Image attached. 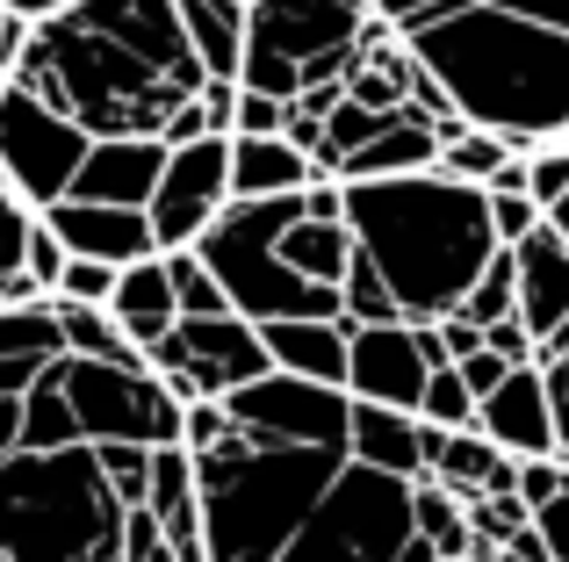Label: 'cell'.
Here are the masks:
<instances>
[{
    "mask_svg": "<svg viewBox=\"0 0 569 562\" xmlns=\"http://www.w3.org/2000/svg\"><path fill=\"white\" fill-rule=\"evenodd\" d=\"M37 101L87 130V138H159L202 101L209 72L188 43L181 0H80L29 29V51L8 72Z\"/></svg>",
    "mask_w": 569,
    "mask_h": 562,
    "instance_id": "obj_1",
    "label": "cell"
},
{
    "mask_svg": "<svg viewBox=\"0 0 569 562\" xmlns=\"http://www.w3.org/2000/svg\"><path fill=\"white\" fill-rule=\"evenodd\" d=\"M403 43L447 87L461 123L505 138L519 159L569 138V29L527 22L498 0H455Z\"/></svg>",
    "mask_w": 569,
    "mask_h": 562,
    "instance_id": "obj_2",
    "label": "cell"
},
{
    "mask_svg": "<svg viewBox=\"0 0 569 562\" xmlns=\"http://www.w3.org/2000/svg\"><path fill=\"white\" fill-rule=\"evenodd\" d=\"M347 224L361 260L397 295L403 324H440L469 303V289L505 253L490 224V188H461L447 173L411 181H347Z\"/></svg>",
    "mask_w": 569,
    "mask_h": 562,
    "instance_id": "obj_3",
    "label": "cell"
},
{
    "mask_svg": "<svg viewBox=\"0 0 569 562\" xmlns=\"http://www.w3.org/2000/svg\"><path fill=\"white\" fill-rule=\"evenodd\" d=\"M194 476H202L209 562H281L347 476V454L252 448L246 433H231L217 454H194Z\"/></svg>",
    "mask_w": 569,
    "mask_h": 562,
    "instance_id": "obj_4",
    "label": "cell"
},
{
    "mask_svg": "<svg viewBox=\"0 0 569 562\" xmlns=\"http://www.w3.org/2000/svg\"><path fill=\"white\" fill-rule=\"evenodd\" d=\"M130 505L94 448L14 454L0 469V562H123Z\"/></svg>",
    "mask_w": 569,
    "mask_h": 562,
    "instance_id": "obj_5",
    "label": "cell"
},
{
    "mask_svg": "<svg viewBox=\"0 0 569 562\" xmlns=\"http://www.w3.org/2000/svg\"><path fill=\"white\" fill-rule=\"evenodd\" d=\"M376 22H382L376 0H252L238 87L274 94L289 109L303 94H318V87H347Z\"/></svg>",
    "mask_w": 569,
    "mask_h": 562,
    "instance_id": "obj_6",
    "label": "cell"
},
{
    "mask_svg": "<svg viewBox=\"0 0 569 562\" xmlns=\"http://www.w3.org/2000/svg\"><path fill=\"white\" fill-rule=\"evenodd\" d=\"M303 217V195H281V202H231V210L217 217V231H209L194 253L209 260V274L223 281V295H231L238 318L252 324H296V318H347V295L339 289H310L303 274L281 260V239H289V224Z\"/></svg>",
    "mask_w": 569,
    "mask_h": 562,
    "instance_id": "obj_7",
    "label": "cell"
},
{
    "mask_svg": "<svg viewBox=\"0 0 569 562\" xmlns=\"http://www.w3.org/2000/svg\"><path fill=\"white\" fill-rule=\"evenodd\" d=\"M411 541H418L411 483L347 462V476L332 483V498L318 505V520L296 534V549L281 562H403Z\"/></svg>",
    "mask_w": 569,
    "mask_h": 562,
    "instance_id": "obj_8",
    "label": "cell"
},
{
    "mask_svg": "<svg viewBox=\"0 0 569 562\" xmlns=\"http://www.w3.org/2000/svg\"><path fill=\"white\" fill-rule=\"evenodd\" d=\"M66 397L80 411L87 448H181L188 404L152 375V368H101V361H58Z\"/></svg>",
    "mask_w": 569,
    "mask_h": 562,
    "instance_id": "obj_9",
    "label": "cell"
},
{
    "mask_svg": "<svg viewBox=\"0 0 569 562\" xmlns=\"http://www.w3.org/2000/svg\"><path fill=\"white\" fill-rule=\"evenodd\" d=\"M87 152H94V138H87L72 116H58L51 101H37L29 87L0 80V181L37 217L58 210V202H72Z\"/></svg>",
    "mask_w": 569,
    "mask_h": 562,
    "instance_id": "obj_10",
    "label": "cell"
},
{
    "mask_svg": "<svg viewBox=\"0 0 569 562\" xmlns=\"http://www.w3.org/2000/svg\"><path fill=\"white\" fill-rule=\"evenodd\" d=\"M152 375L181 404H231L238 390L274 375V353L252 318H181V332L152 347Z\"/></svg>",
    "mask_w": 569,
    "mask_h": 562,
    "instance_id": "obj_11",
    "label": "cell"
},
{
    "mask_svg": "<svg viewBox=\"0 0 569 562\" xmlns=\"http://www.w3.org/2000/svg\"><path fill=\"white\" fill-rule=\"evenodd\" d=\"M231 425L252 440V448H318V454H347L353 433V397L347 390H325V382H296V375H267L252 390H238Z\"/></svg>",
    "mask_w": 569,
    "mask_h": 562,
    "instance_id": "obj_12",
    "label": "cell"
},
{
    "mask_svg": "<svg viewBox=\"0 0 569 562\" xmlns=\"http://www.w3.org/2000/svg\"><path fill=\"white\" fill-rule=\"evenodd\" d=\"M223 210H231V138L173 152L167 181H159V202H152L159 253H194V245L217 231Z\"/></svg>",
    "mask_w": 569,
    "mask_h": 562,
    "instance_id": "obj_13",
    "label": "cell"
},
{
    "mask_svg": "<svg viewBox=\"0 0 569 562\" xmlns=\"http://www.w3.org/2000/svg\"><path fill=\"white\" fill-rule=\"evenodd\" d=\"M347 332H353L347 397L353 404H382V411H411L418 419L432 375H440V368L426 361V347H418V324H347Z\"/></svg>",
    "mask_w": 569,
    "mask_h": 562,
    "instance_id": "obj_14",
    "label": "cell"
},
{
    "mask_svg": "<svg viewBox=\"0 0 569 562\" xmlns=\"http://www.w3.org/2000/svg\"><path fill=\"white\" fill-rule=\"evenodd\" d=\"M173 167V144L159 138H101L80 167V188L72 202H101V210H152L159 181Z\"/></svg>",
    "mask_w": 569,
    "mask_h": 562,
    "instance_id": "obj_15",
    "label": "cell"
},
{
    "mask_svg": "<svg viewBox=\"0 0 569 562\" xmlns=\"http://www.w3.org/2000/svg\"><path fill=\"white\" fill-rule=\"evenodd\" d=\"M43 224L66 239L72 260H109V268H144L159 260L152 210H101V202H58L43 210Z\"/></svg>",
    "mask_w": 569,
    "mask_h": 562,
    "instance_id": "obj_16",
    "label": "cell"
},
{
    "mask_svg": "<svg viewBox=\"0 0 569 562\" xmlns=\"http://www.w3.org/2000/svg\"><path fill=\"white\" fill-rule=\"evenodd\" d=\"M483 440L505 448L512 462H556V454H562L556 404H548V375H541V368H512V382L483 404ZM562 462H569V454H562Z\"/></svg>",
    "mask_w": 569,
    "mask_h": 562,
    "instance_id": "obj_17",
    "label": "cell"
},
{
    "mask_svg": "<svg viewBox=\"0 0 569 562\" xmlns=\"http://www.w3.org/2000/svg\"><path fill=\"white\" fill-rule=\"evenodd\" d=\"M347 462L376 469V476H397V483H426L432 476V433H426V419H411V411L353 404Z\"/></svg>",
    "mask_w": 569,
    "mask_h": 562,
    "instance_id": "obj_18",
    "label": "cell"
},
{
    "mask_svg": "<svg viewBox=\"0 0 569 562\" xmlns=\"http://www.w3.org/2000/svg\"><path fill=\"white\" fill-rule=\"evenodd\" d=\"M267 332V353H274V368L281 375H296V382H325V390H347V375H353V332H347V318H296V324H260Z\"/></svg>",
    "mask_w": 569,
    "mask_h": 562,
    "instance_id": "obj_19",
    "label": "cell"
},
{
    "mask_svg": "<svg viewBox=\"0 0 569 562\" xmlns=\"http://www.w3.org/2000/svg\"><path fill=\"white\" fill-rule=\"evenodd\" d=\"M325 181L318 159H303L289 138H231V202H281Z\"/></svg>",
    "mask_w": 569,
    "mask_h": 562,
    "instance_id": "obj_20",
    "label": "cell"
},
{
    "mask_svg": "<svg viewBox=\"0 0 569 562\" xmlns=\"http://www.w3.org/2000/svg\"><path fill=\"white\" fill-rule=\"evenodd\" d=\"M116 324L130 332V347L152 361V347H167L181 332V295H173V274H167V253L144 260V268H123V289H116Z\"/></svg>",
    "mask_w": 569,
    "mask_h": 562,
    "instance_id": "obj_21",
    "label": "cell"
},
{
    "mask_svg": "<svg viewBox=\"0 0 569 562\" xmlns=\"http://www.w3.org/2000/svg\"><path fill=\"white\" fill-rule=\"evenodd\" d=\"M440 123L432 116H418V109H403V116H389V130L376 144H368L361 159H347V173L339 181H411V173H440Z\"/></svg>",
    "mask_w": 569,
    "mask_h": 562,
    "instance_id": "obj_22",
    "label": "cell"
},
{
    "mask_svg": "<svg viewBox=\"0 0 569 562\" xmlns=\"http://www.w3.org/2000/svg\"><path fill=\"white\" fill-rule=\"evenodd\" d=\"M181 22H188V43H194L209 80H238L246 72L252 0H181Z\"/></svg>",
    "mask_w": 569,
    "mask_h": 562,
    "instance_id": "obj_23",
    "label": "cell"
},
{
    "mask_svg": "<svg viewBox=\"0 0 569 562\" xmlns=\"http://www.w3.org/2000/svg\"><path fill=\"white\" fill-rule=\"evenodd\" d=\"M281 260H289L310 289H347L361 245H353V224H318V217H296L289 239H281Z\"/></svg>",
    "mask_w": 569,
    "mask_h": 562,
    "instance_id": "obj_24",
    "label": "cell"
},
{
    "mask_svg": "<svg viewBox=\"0 0 569 562\" xmlns=\"http://www.w3.org/2000/svg\"><path fill=\"white\" fill-rule=\"evenodd\" d=\"M66 448H87V433H80V411L66 397V375L51 361L43 382L22 397V454H66Z\"/></svg>",
    "mask_w": 569,
    "mask_h": 562,
    "instance_id": "obj_25",
    "label": "cell"
},
{
    "mask_svg": "<svg viewBox=\"0 0 569 562\" xmlns=\"http://www.w3.org/2000/svg\"><path fill=\"white\" fill-rule=\"evenodd\" d=\"M58 303V295H51ZM58 324H66V353L72 361H101V368H152L130 332L116 324V310H87V303H58Z\"/></svg>",
    "mask_w": 569,
    "mask_h": 562,
    "instance_id": "obj_26",
    "label": "cell"
},
{
    "mask_svg": "<svg viewBox=\"0 0 569 562\" xmlns=\"http://www.w3.org/2000/svg\"><path fill=\"white\" fill-rule=\"evenodd\" d=\"M440 173L447 181H461V188H498V173L512 167V144L505 138H490V130H469V123H440Z\"/></svg>",
    "mask_w": 569,
    "mask_h": 562,
    "instance_id": "obj_27",
    "label": "cell"
},
{
    "mask_svg": "<svg viewBox=\"0 0 569 562\" xmlns=\"http://www.w3.org/2000/svg\"><path fill=\"white\" fill-rule=\"evenodd\" d=\"M0 361H66V324H58L51 295L0 310Z\"/></svg>",
    "mask_w": 569,
    "mask_h": 562,
    "instance_id": "obj_28",
    "label": "cell"
},
{
    "mask_svg": "<svg viewBox=\"0 0 569 562\" xmlns=\"http://www.w3.org/2000/svg\"><path fill=\"white\" fill-rule=\"evenodd\" d=\"M418 419H426L432 433H483V404H476V390L461 382V368H440V375H432Z\"/></svg>",
    "mask_w": 569,
    "mask_h": 562,
    "instance_id": "obj_29",
    "label": "cell"
},
{
    "mask_svg": "<svg viewBox=\"0 0 569 562\" xmlns=\"http://www.w3.org/2000/svg\"><path fill=\"white\" fill-rule=\"evenodd\" d=\"M167 274H173V295H181V318H238L202 253H167Z\"/></svg>",
    "mask_w": 569,
    "mask_h": 562,
    "instance_id": "obj_30",
    "label": "cell"
},
{
    "mask_svg": "<svg viewBox=\"0 0 569 562\" xmlns=\"http://www.w3.org/2000/svg\"><path fill=\"white\" fill-rule=\"evenodd\" d=\"M461 318L469 324H505V318H519V268H512V253H498L490 260V274L469 289V303H461Z\"/></svg>",
    "mask_w": 569,
    "mask_h": 562,
    "instance_id": "obj_31",
    "label": "cell"
},
{
    "mask_svg": "<svg viewBox=\"0 0 569 562\" xmlns=\"http://www.w3.org/2000/svg\"><path fill=\"white\" fill-rule=\"evenodd\" d=\"M101 454V476H109V491L123 498L130 512L152 505V454L159 448H94Z\"/></svg>",
    "mask_w": 569,
    "mask_h": 562,
    "instance_id": "obj_32",
    "label": "cell"
},
{
    "mask_svg": "<svg viewBox=\"0 0 569 562\" xmlns=\"http://www.w3.org/2000/svg\"><path fill=\"white\" fill-rule=\"evenodd\" d=\"M37 224H43V217L29 210V202L14 195L8 181H0V281H14V274H22V260H29V239H37Z\"/></svg>",
    "mask_w": 569,
    "mask_h": 562,
    "instance_id": "obj_33",
    "label": "cell"
},
{
    "mask_svg": "<svg viewBox=\"0 0 569 562\" xmlns=\"http://www.w3.org/2000/svg\"><path fill=\"white\" fill-rule=\"evenodd\" d=\"M347 324H403V310H397V295L382 289V274L368 268V260H353V274H347Z\"/></svg>",
    "mask_w": 569,
    "mask_h": 562,
    "instance_id": "obj_34",
    "label": "cell"
},
{
    "mask_svg": "<svg viewBox=\"0 0 569 562\" xmlns=\"http://www.w3.org/2000/svg\"><path fill=\"white\" fill-rule=\"evenodd\" d=\"M490 224H498V245L512 253V245H527L533 231L548 224V210L527 195V188H490Z\"/></svg>",
    "mask_w": 569,
    "mask_h": 562,
    "instance_id": "obj_35",
    "label": "cell"
},
{
    "mask_svg": "<svg viewBox=\"0 0 569 562\" xmlns=\"http://www.w3.org/2000/svg\"><path fill=\"white\" fill-rule=\"evenodd\" d=\"M116 289H123V268L109 260H72L66 281H58V303H87V310H109Z\"/></svg>",
    "mask_w": 569,
    "mask_h": 562,
    "instance_id": "obj_36",
    "label": "cell"
},
{
    "mask_svg": "<svg viewBox=\"0 0 569 562\" xmlns=\"http://www.w3.org/2000/svg\"><path fill=\"white\" fill-rule=\"evenodd\" d=\"M527 195L541 202L548 217L562 210V195H569V138L562 144H541V152L527 159Z\"/></svg>",
    "mask_w": 569,
    "mask_h": 562,
    "instance_id": "obj_37",
    "label": "cell"
},
{
    "mask_svg": "<svg viewBox=\"0 0 569 562\" xmlns=\"http://www.w3.org/2000/svg\"><path fill=\"white\" fill-rule=\"evenodd\" d=\"M66 268H72L66 239H58L51 224H37V239H29V260H22V274L37 281V295H58V281H66Z\"/></svg>",
    "mask_w": 569,
    "mask_h": 562,
    "instance_id": "obj_38",
    "label": "cell"
},
{
    "mask_svg": "<svg viewBox=\"0 0 569 562\" xmlns=\"http://www.w3.org/2000/svg\"><path fill=\"white\" fill-rule=\"evenodd\" d=\"M562 483H569V462H562V454H556V462H519V505H527V512L556 505Z\"/></svg>",
    "mask_w": 569,
    "mask_h": 562,
    "instance_id": "obj_39",
    "label": "cell"
},
{
    "mask_svg": "<svg viewBox=\"0 0 569 562\" xmlns=\"http://www.w3.org/2000/svg\"><path fill=\"white\" fill-rule=\"evenodd\" d=\"M289 130V101H274V94H238V138H281Z\"/></svg>",
    "mask_w": 569,
    "mask_h": 562,
    "instance_id": "obj_40",
    "label": "cell"
},
{
    "mask_svg": "<svg viewBox=\"0 0 569 562\" xmlns=\"http://www.w3.org/2000/svg\"><path fill=\"white\" fill-rule=\"evenodd\" d=\"M231 433H238V425H231V411H223V404H188V433H181L188 454H217Z\"/></svg>",
    "mask_w": 569,
    "mask_h": 562,
    "instance_id": "obj_41",
    "label": "cell"
},
{
    "mask_svg": "<svg viewBox=\"0 0 569 562\" xmlns=\"http://www.w3.org/2000/svg\"><path fill=\"white\" fill-rule=\"evenodd\" d=\"M123 562H181V555L167 549V534H159L152 512H130V526H123Z\"/></svg>",
    "mask_w": 569,
    "mask_h": 562,
    "instance_id": "obj_42",
    "label": "cell"
},
{
    "mask_svg": "<svg viewBox=\"0 0 569 562\" xmlns=\"http://www.w3.org/2000/svg\"><path fill=\"white\" fill-rule=\"evenodd\" d=\"M432 332H440V347H447V361H455V368H461V361H476V353L490 347V339H483V324H469L461 310H455V318H440Z\"/></svg>",
    "mask_w": 569,
    "mask_h": 562,
    "instance_id": "obj_43",
    "label": "cell"
},
{
    "mask_svg": "<svg viewBox=\"0 0 569 562\" xmlns=\"http://www.w3.org/2000/svg\"><path fill=\"white\" fill-rule=\"evenodd\" d=\"M461 382H469V390H476V404H490V397H498L505 390V382H512V361H498V353H476V361H461Z\"/></svg>",
    "mask_w": 569,
    "mask_h": 562,
    "instance_id": "obj_44",
    "label": "cell"
},
{
    "mask_svg": "<svg viewBox=\"0 0 569 562\" xmlns=\"http://www.w3.org/2000/svg\"><path fill=\"white\" fill-rule=\"evenodd\" d=\"M541 375H548V404H556V433H562V454H569V347H556L541 361Z\"/></svg>",
    "mask_w": 569,
    "mask_h": 562,
    "instance_id": "obj_45",
    "label": "cell"
},
{
    "mask_svg": "<svg viewBox=\"0 0 569 562\" xmlns=\"http://www.w3.org/2000/svg\"><path fill=\"white\" fill-rule=\"evenodd\" d=\"M533 534L548 541V555H556V562H569V483H562V498H556V505H541V512H533Z\"/></svg>",
    "mask_w": 569,
    "mask_h": 562,
    "instance_id": "obj_46",
    "label": "cell"
},
{
    "mask_svg": "<svg viewBox=\"0 0 569 562\" xmlns=\"http://www.w3.org/2000/svg\"><path fill=\"white\" fill-rule=\"evenodd\" d=\"M376 8H382V22L397 29V37H411V29L426 22V14H447L455 0H376Z\"/></svg>",
    "mask_w": 569,
    "mask_h": 562,
    "instance_id": "obj_47",
    "label": "cell"
},
{
    "mask_svg": "<svg viewBox=\"0 0 569 562\" xmlns=\"http://www.w3.org/2000/svg\"><path fill=\"white\" fill-rule=\"evenodd\" d=\"M8 14H22V22H51V14H66V8H80V0H0Z\"/></svg>",
    "mask_w": 569,
    "mask_h": 562,
    "instance_id": "obj_48",
    "label": "cell"
},
{
    "mask_svg": "<svg viewBox=\"0 0 569 562\" xmlns=\"http://www.w3.org/2000/svg\"><path fill=\"white\" fill-rule=\"evenodd\" d=\"M548 224H556V231H562V239H569V195H562V210H556V217H548Z\"/></svg>",
    "mask_w": 569,
    "mask_h": 562,
    "instance_id": "obj_49",
    "label": "cell"
},
{
    "mask_svg": "<svg viewBox=\"0 0 569 562\" xmlns=\"http://www.w3.org/2000/svg\"><path fill=\"white\" fill-rule=\"evenodd\" d=\"M0 37H8V8H0ZM0 80H8V51H0Z\"/></svg>",
    "mask_w": 569,
    "mask_h": 562,
    "instance_id": "obj_50",
    "label": "cell"
},
{
    "mask_svg": "<svg viewBox=\"0 0 569 562\" xmlns=\"http://www.w3.org/2000/svg\"><path fill=\"white\" fill-rule=\"evenodd\" d=\"M14 303V281H0V310H8Z\"/></svg>",
    "mask_w": 569,
    "mask_h": 562,
    "instance_id": "obj_51",
    "label": "cell"
}]
</instances>
